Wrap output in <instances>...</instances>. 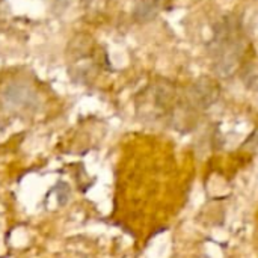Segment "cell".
<instances>
[{
    "label": "cell",
    "mask_w": 258,
    "mask_h": 258,
    "mask_svg": "<svg viewBox=\"0 0 258 258\" xmlns=\"http://www.w3.org/2000/svg\"><path fill=\"white\" fill-rule=\"evenodd\" d=\"M245 44L240 36V24L234 17H227L215 29V73L222 77H231L243 56Z\"/></svg>",
    "instance_id": "cell-1"
},
{
    "label": "cell",
    "mask_w": 258,
    "mask_h": 258,
    "mask_svg": "<svg viewBox=\"0 0 258 258\" xmlns=\"http://www.w3.org/2000/svg\"><path fill=\"white\" fill-rule=\"evenodd\" d=\"M219 95L221 88L212 77H200L189 89V100L197 109H209L219 100Z\"/></svg>",
    "instance_id": "cell-2"
},
{
    "label": "cell",
    "mask_w": 258,
    "mask_h": 258,
    "mask_svg": "<svg viewBox=\"0 0 258 258\" xmlns=\"http://www.w3.org/2000/svg\"><path fill=\"white\" fill-rule=\"evenodd\" d=\"M159 8L156 5H153L151 2L148 0H138L136 6H135V20L139 21V23H148V21H153L157 14H159Z\"/></svg>",
    "instance_id": "cell-3"
},
{
    "label": "cell",
    "mask_w": 258,
    "mask_h": 258,
    "mask_svg": "<svg viewBox=\"0 0 258 258\" xmlns=\"http://www.w3.org/2000/svg\"><path fill=\"white\" fill-rule=\"evenodd\" d=\"M174 95H175V89L171 86V83L162 82V83L156 85L154 101H156L157 107H160V109L169 107L174 101Z\"/></svg>",
    "instance_id": "cell-4"
},
{
    "label": "cell",
    "mask_w": 258,
    "mask_h": 258,
    "mask_svg": "<svg viewBox=\"0 0 258 258\" xmlns=\"http://www.w3.org/2000/svg\"><path fill=\"white\" fill-rule=\"evenodd\" d=\"M148 2H151L153 5H156V6H157V8L160 9V8H162V6H163V5H165V3H166L168 0H148Z\"/></svg>",
    "instance_id": "cell-5"
}]
</instances>
